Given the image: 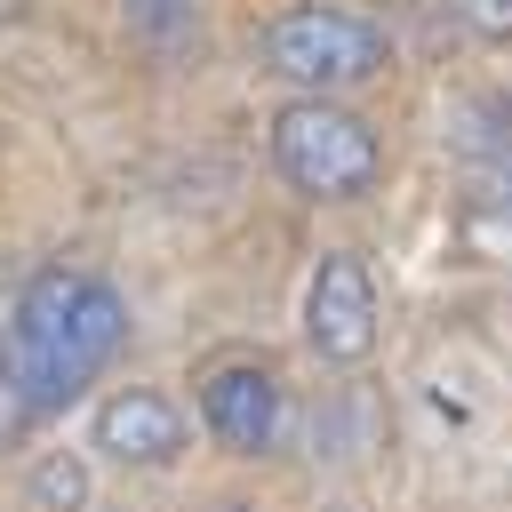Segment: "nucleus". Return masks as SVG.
Masks as SVG:
<instances>
[{
    "label": "nucleus",
    "mask_w": 512,
    "mask_h": 512,
    "mask_svg": "<svg viewBox=\"0 0 512 512\" xmlns=\"http://www.w3.org/2000/svg\"><path fill=\"white\" fill-rule=\"evenodd\" d=\"M128 336V304L112 280L48 264L16 288V312L0 328V376L16 384L24 408H72L120 352Z\"/></svg>",
    "instance_id": "nucleus-1"
},
{
    "label": "nucleus",
    "mask_w": 512,
    "mask_h": 512,
    "mask_svg": "<svg viewBox=\"0 0 512 512\" xmlns=\"http://www.w3.org/2000/svg\"><path fill=\"white\" fill-rule=\"evenodd\" d=\"M272 168L304 200H360L384 176V144H376V128L352 104H336V96H288L272 112Z\"/></svg>",
    "instance_id": "nucleus-2"
},
{
    "label": "nucleus",
    "mask_w": 512,
    "mask_h": 512,
    "mask_svg": "<svg viewBox=\"0 0 512 512\" xmlns=\"http://www.w3.org/2000/svg\"><path fill=\"white\" fill-rule=\"evenodd\" d=\"M256 48H264V72L288 80L296 96H336V88H360V80H376V72L392 64V40H384L376 16L320 8V0L280 8Z\"/></svg>",
    "instance_id": "nucleus-3"
},
{
    "label": "nucleus",
    "mask_w": 512,
    "mask_h": 512,
    "mask_svg": "<svg viewBox=\"0 0 512 512\" xmlns=\"http://www.w3.org/2000/svg\"><path fill=\"white\" fill-rule=\"evenodd\" d=\"M304 344L328 368H352V360L376 352V272H368V256H352V248L320 256V272L304 288Z\"/></svg>",
    "instance_id": "nucleus-4"
},
{
    "label": "nucleus",
    "mask_w": 512,
    "mask_h": 512,
    "mask_svg": "<svg viewBox=\"0 0 512 512\" xmlns=\"http://www.w3.org/2000/svg\"><path fill=\"white\" fill-rule=\"evenodd\" d=\"M200 416H208V432H216L232 456H264L272 432H280V376H272V368H248V360L208 368Z\"/></svg>",
    "instance_id": "nucleus-5"
},
{
    "label": "nucleus",
    "mask_w": 512,
    "mask_h": 512,
    "mask_svg": "<svg viewBox=\"0 0 512 512\" xmlns=\"http://www.w3.org/2000/svg\"><path fill=\"white\" fill-rule=\"evenodd\" d=\"M96 448L112 456V464H176L184 456V416H176V400L168 392H144V384H128V392H112L104 408H96Z\"/></svg>",
    "instance_id": "nucleus-6"
},
{
    "label": "nucleus",
    "mask_w": 512,
    "mask_h": 512,
    "mask_svg": "<svg viewBox=\"0 0 512 512\" xmlns=\"http://www.w3.org/2000/svg\"><path fill=\"white\" fill-rule=\"evenodd\" d=\"M440 136H448V152H456L464 168H504V160H512V96H504V88H464V96H448Z\"/></svg>",
    "instance_id": "nucleus-7"
},
{
    "label": "nucleus",
    "mask_w": 512,
    "mask_h": 512,
    "mask_svg": "<svg viewBox=\"0 0 512 512\" xmlns=\"http://www.w3.org/2000/svg\"><path fill=\"white\" fill-rule=\"evenodd\" d=\"M24 504H32V512H80V504H88V464H80L72 448L40 456L32 480H24Z\"/></svg>",
    "instance_id": "nucleus-8"
},
{
    "label": "nucleus",
    "mask_w": 512,
    "mask_h": 512,
    "mask_svg": "<svg viewBox=\"0 0 512 512\" xmlns=\"http://www.w3.org/2000/svg\"><path fill=\"white\" fill-rule=\"evenodd\" d=\"M448 16H456L472 40H488V48H512V0H448Z\"/></svg>",
    "instance_id": "nucleus-9"
},
{
    "label": "nucleus",
    "mask_w": 512,
    "mask_h": 512,
    "mask_svg": "<svg viewBox=\"0 0 512 512\" xmlns=\"http://www.w3.org/2000/svg\"><path fill=\"white\" fill-rule=\"evenodd\" d=\"M24 416H32V408H24V400H16V384H8V376H0V440H8V432H16V424H24Z\"/></svg>",
    "instance_id": "nucleus-10"
},
{
    "label": "nucleus",
    "mask_w": 512,
    "mask_h": 512,
    "mask_svg": "<svg viewBox=\"0 0 512 512\" xmlns=\"http://www.w3.org/2000/svg\"><path fill=\"white\" fill-rule=\"evenodd\" d=\"M16 16H24V0H0V24H16Z\"/></svg>",
    "instance_id": "nucleus-11"
},
{
    "label": "nucleus",
    "mask_w": 512,
    "mask_h": 512,
    "mask_svg": "<svg viewBox=\"0 0 512 512\" xmlns=\"http://www.w3.org/2000/svg\"><path fill=\"white\" fill-rule=\"evenodd\" d=\"M216 512H256V504H216Z\"/></svg>",
    "instance_id": "nucleus-12"
},
{
    "label": "nucleus",
    "mask_w": 512,
    "mask_h": 512,
    "mask_svg": "<svg viewBox=\"0 0 512 512\" xmlns=\"http://www.w3.org/2000/svg\"><path fill=\"white\" fill-rule=\"evenodd\" d=\"M320 512H352V504H320Z\"/></svg>",
    "instance_id": "nucleus-13"
},
{
    "label": "nucleus",
    "mask_w": 512,
    "mask_h": 512,
    "mask_svg": "<svg viewBox=\"0 0 512 512\" xmlns=\"http://www.w3.org/2000/svg\"><path fill=\"white\" fill-rule=\"evenodd\" d=\"M376 8H408V0H376Z\"/></svg>",
    "instance_id": "nucleus-14"
}]
</instances>
